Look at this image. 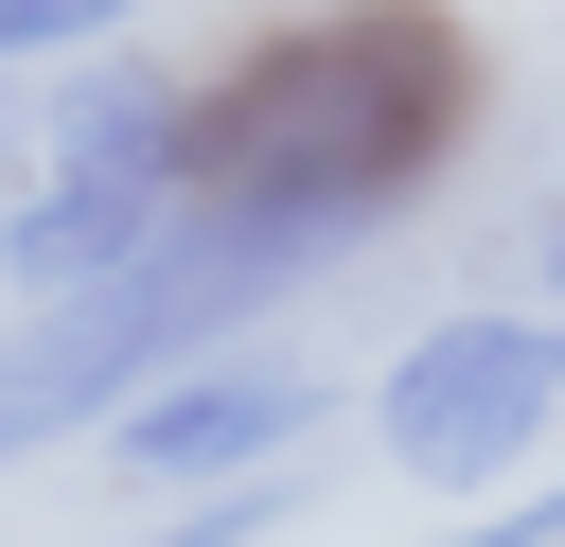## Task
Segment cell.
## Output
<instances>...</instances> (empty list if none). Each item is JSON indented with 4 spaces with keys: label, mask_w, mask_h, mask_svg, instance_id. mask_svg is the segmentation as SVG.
I'll return each mask as SVG.
<instances>
[{
    "label": "cell",
    "mask_w": 565,
    "mask_h": 547,
    "mask_svg": "<svg viewBox=\"0 0 565 547\" xmlns=\"http://www.w3.org/2000/svg\"><path fill=\"white\" fill-rule=\"evenodd\" d=\"M547 300H565V212H547Z\"/></svg>",
    "instance_id": "9c48e42d"
},
{
    "label": "cell",
    "mask_w": 565,
    "mask_h": 547,
    "mask_svg": "<svg viewBox=\"0 0 565 547\" xmlns=\"http://www.w3.org/2000/svg\"><path fill=\"white\" fill-rule=\"evenodd\" d=\"M106 441H124V476H159V494L282 476V459L318 441V371H300V353H212V371H159L141 406H106Z\"/></svg>",
    "instance_id": "5b68a950"
},
{
    "label": "cell",
    "mask_w": 565,
    "mask_h": 547,
    "mask_svg": "<svg viewBox=\"0 0 565 547\" xmlns=\"http://www.w3.org/2000/svg\"><path fill=\"white\" fill-rule=\"evenodd\" d=\"M282 529V476H212L194 512H159V529H124V547H265Z\"/></svg>",
    "instance_id": "8992f818"
},
{
    "label": "cell",
    "mask_w": 565,
    "mask_h": 547,
    "mask_svg": "<svg viewBox=\"0 0 565 547\" xmlns=\"http://www.w3.org/2000/svg\"><path fill=\"white\" fill-rule=\"evenodd\" d=\"M371 423H388V459L424 476V494H477V476H512L547 423H565V300H494V318H441L388 388H371Z\"/></svg>",
    "instance_id": "277c9868"
},
{
    "label": "cell",
    "mask_w": 565,
    "mask_h": 547,
    "mask_svg": "<svg viewBox=\"0 0 565 547\" xmlns=\"http://www.w3.org/2000/svg\"><path fill=\"white\" fill-rule=\"evenodd\" d=\"M424 547H565V494H512V512H477V529H424Z\"/></svg>",
    "instance_id": "ba28073f"
},
{
    "label": "cell",
    "mask_w": 565,
    "mask_h": 547,
    "mask_svg": "<svg viewBox=\"0 0 565 547\" xmlns=\"http://www.w3.org/2000/svg\"><path fill=\"white\" fill-rule=\"evenodd\" d=\"M141 0H0V71L18 53H88V35H124Z\"/></svg>",
    "instance_id": "52a82bcc"
},
{
    "label": "cell",
    "mask_w": 565,
    "mask_h": 547,
    "mask_svg": "<svg viewBox=\"0 0 565 547\" xmlns=\"http://www.w3.org/2000/svg\"><path fill=\"white\" fill-rule=\"evenodd\" d=\"M353 247H371V229H318V212H177L141 265H106V282H71V300H35V318L0 335V459L141 406L177 353H230L282 282H318V265H353Z\"/></svg>",
    "instance_id": "7a4b0ae2"
},
{
    "label": "cell",
    "mask_w": 565,
    "mask_h": 547,
    "mask_svg": "<svg viewBox=\"0 0 565 547\" xmlns=\"http://www.w3.org/2000/svg\"><path fill=\"white\" fill-rule=\"evenodd\" d=\"M177 71H88L71 106H53V176L0 212V282L18 300H71V282H106V265H141L159 229H177Z\"/></svg>",
    "instance_id": "3957f363"
},
{
    "label": "cell",
    "mask_w": 565,
    "mask_h": 547,
    "mask_svg": "<svg viewBox=\"0 0 565 547\" xmlns=\"http://www.w3.org/2000/svg\"><path fill=\"white\" fill-rule=\"evenodd\" d=\"M459 141H477V35L441 0H318L282 35H247L230 71H194V106H177V212L371 229Z\"/></svg>",
    "instance_id": "6da1fadb"
}]
</instances>
